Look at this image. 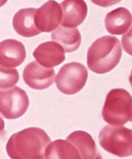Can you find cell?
Returning <instances> with one entry per match:
<instances>
[{"instance_id":"obj_1","label":"cell","mask_w":132,"mask_h":159,"mask_svg":"<svg viewBox=\"0 0 132 159\" xmlns=\"http://www.w3.org/2000/svg\"><path fill=\"white\" fill-rule=\"evenodd\" d=\"M51 143L50 138L43 129L29 127L12 135L6 150L11 159H43Z\"/></svg>"},{"instance_id":"obj_2","label":"cell","mask_w":132,"mask_h":159,"mask_svg":"<svg viewBox=\"0 0 132 159\" xmlns=\"http://www.w3.org/2000/svg\"><path fill=\"white\" fill-rule=\"evenodd\" d=\"M122 55V47L117 37H102L96 40L88 50V67L96 74H104L116 67Z\"/></svg>"},{"instance_id":"obj_3","label":"cell","mask_w":132,"mask_h":159,"mask_svg":"<svg viewBox=\"0 0 132 159\" xmlns=\"http://www.w3.org/2000/svg\"><path fill=\"white\" fill-rule=\"evenodd\" d=\"M105 122L111 125L122 126L132 117V97L123 89H113L107 95L102 111Z\"/></svg>"},{"instance_id":"obj_4","label":"cell","mask_w":132,"mask_h":159,"mask_svg":"<svg viewBox=\"0 0 132 159\" xmlns=\"http://www.w3.org/2000/svg\"><path fill=\"white\" fill-rule=\"evenodd\" d=\"M100 146L107 152L120 157L132 155V130L123 126L108 125L99 135Z\"/></svg>"},{"instance_id":"obj_5","label":"cell","mask_w":132,"mask_h":159,"mask_svg":"<svg viewBox=\"0 0 132 159\" xmlns=\"http://www.w3.org/2000/svg\"><path fill=\"white\" fill-rule=\"evenodd\" d=\"M88 77L84 65L76 62L66 64L62 67L55 79L57 89L64 94L73 95L84 87Z\"/></svg>"},{"instance_id":"obj_6","label":"cell","mask_w":132,"mask_h":159,"mask_svg":"<svg viewBox=\"0 0 132 159\" xmlns=\"http://www.w3.org/2000/svg\"><path fill=\"white\" fill-rule=\"evenodd\" d=\"M0 94L1 114L6 119H17L24 114L29 104V97L24 90L18 86L2 89Z\"/></svg>"},{"instance_id":"obj_7","label":"cell","mask_w":132,"mask_h":159,"mask_svg":"<svg viewBox=\"0 0 132 159\" xmlns=\"http://www.w3.org/2000/svg\"><path fill=\"white\" fill-rule=\"evenodd\" d=\"M55 71L53 68L42 66L36 61L29 63L24 68L23 79L31 88L37 90L46 89L54 83Z\"/></svg>"},{"instance_id":"obj_8","label":"cell","mask_w":132,"mask_h":159,"mask_svg":"<svg viewBox=\"0 0 132 159\" xmlns=\"http://www.w3.org/2000/svg\"><path fill=\"white\" fill-rule=\"evenodd\" d=\"M62 18L63 11L60 5L57 2L50 1L37 9L35 23L41 32H50L58 27Z\"/></svg>"},{"instance_id":"obj_9","label":"cell","mask_w":132,"mask_h":159,"mask_svg":"<svg viewBox=\"0 0 132 159\" xmlns=\"http://www.w3.org/2000/svg\"><path fill=\"white\" fill-rule=\"evenodd\" d=\"M33 54L39 64L46 68L58 66L66 58L64 49L53 41L45 42L39 45Z\"/></svg>"},{"instance_id":"obj_10","label":"cell","mask_w":132,"mask_h":159,"mask_svg":"<svg viewBox=\"0 0 132 159\" xmlns=\"http://www.w3.org/2000/svg\"><path fill=\"white\" fill-rule=\"evenodd\" d=\"M1 66L13 68L20 66L26 57V51L22 43L15 39H8L0 43Z\"/></svg>"},{"instance_id":"obj_11","label":"cell","mask_w":132,"mask_h":159,"mask_svg":"<svg viewBox=\"0 0 132 159\" xmlns=\"http://www.w3.org/2000/svg\"><path fill=\"white\" fill-rule=\"evenodd\" d=\"M62 11L61 25L75 28L82 24L86 18L88 7L83 1H65L60 4Z\"/></svg>"},{"instance_id":"obj_12","label":"cell","mask_w":132,"mask_h":159,"mask_svg":"<svg viewBox=\"0 0 132 159\" xmlns=\"http://www.w3.org/2000/svg\"><path fill=\"white\" fill-rule=\"evenodd\" d=\"M66 140L77 148L81 159H103L97 150L95 142L87 132L75 131L67 138Z\"/></svg>"},{"instance_id":"obj_13","label":"cell","mask_w":132,"mask_h":159,"mask_svg":"<svg viewBox=\"0 0 132 159\" xmlns=\"http://www.w3.org/2000/svg\"><path fill=\"white\" fill-rule=\"evenodd\" d=\"M37 10L34 8L20 9L13 17V27L17 33L23 37H31L42 32L36 26L35 16Z\"/></svg>"},{"instance_id":"obj_14","label":"cell","mask_w":132,"mask_h":159,"mask_svg":"<svg viewBox=\"0 0 132 159\" xmlns=\"http://www.w3.org/2000/svg\"><path fill=\"white\" fill-rule=\"evenodd\" d=\"M132 23L131 14L125 7L113 10L105 17V27L108 33L112 35H122L127 32Z\"/></svg>"},{"instance_id":"obj_15","label":"cell","mask_w":132,"mask_h":159,"mask_svg":"<svg viewBox=\"0 0 132 159\" xmlns=\"http://www.w3.org/2000/svg\"><path fill=\"white\" fill-rule=\"evenodd\" d=\"M51 39L61 45L65 52L77 50L81 41V35L77 28H68L60 26L51 34Z\"/></svg>"},{"instance_id":"obj_16","label":"cell","mask_w":132,"mask_h":159,"mask_svg":"<svg viewBox=\"0 0 132 159\" xmlns=\"http://www.w3.org/2000/svg\"><path fill=\"white\" fill-rule=\"evenodd\" d=\"M46 159H81L77 148L67 140L58 139L46 148Z\"/></svg>"},{"instance_id":"obj_17","label":"cell","mask_w":132,"mask_h":159,"mask_svg":"<svg viewBox=\"0 0 132 159\" xmlns=\"http://www.w3.org/2000/svg\"><path fill=\"white\" fill-rule=\"evenodd\" d=\"M1 78L0 87L2 89L12 88L18 83L19 74L15 68H8L0 67Z\"/></svg>"},{"instance_id":"obj_18","label":"cell","mask_w":132,"mask_h":159,"mask_svg":"<svg viewBox=\"0 0 132 159\" xmlns=\"http://www.w3.org/2000/svg\"><path fill=\"white\" fill-rule=\"evenodd\" d=\"M122 43L125 52L132 56V26L130 30L122 37Z\"/></svg>"},{"instance_id":"obj_19","label":"cell","mask_w":132,"mask_h":159,"mask_svg":"<svg viewBox=\"0 0 132 159\" xmlns=\"http://www.w3.org/2000/svg\"><path fill=\"white\" fill-rule=\"evenodd\" d=\"M129 80L130 83V84H131V85L132 87V70H131V74H130V76Z\"/></svg>"},{"instance_id":"obj_20","label":"cell","mask_w":132,"mask_h":159,"mask_svg":"<svg viewBox=\"0 0 132 159\" xmlns=\"http://www.w3.org/2000/svg\"><path fill=\"white\" fill-rule=\"evenodd\" d=\"M131 122H132V118H131Z\"/></svg>"},{"instance_id":"obj_21","label":"cell","mask_w":132,"mask_h":159,"mask_svg":"<svg viewBox=\"0 0 132 159\" xmlns=\"http://www.w3.org/2000/svg\"><path fill=\"white\" fill-rule=\"evenodd\" d=\"M46 159V158H45V159Z\"/></svg>"}]
</instances>
